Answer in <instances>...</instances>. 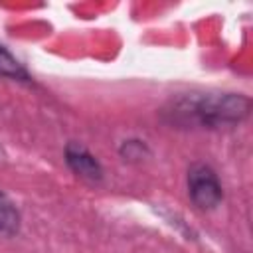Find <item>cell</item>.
I'll return each instance as SVG.
<instances>
[{"label":"cell","mask_w":253,"mask_h":253,"mask_svg":"<svg viewBox=\"0 0 253 253\" xmlns=\"http://www.w3.org/2000/svg\"><path fill=\"white\" fill-rule=\"evenodd\" d=\"M146 152V146L140 140H125L121 146V156L125 160H134V158H142V154Z\"/></svg>","instance_id":"cell-6"},{"label":"cell","mask_w":253,"mask_h":253,"mask_svg":"<svg viewBox=\"0 0 253 253\" xmlns=\"http://www.w3.org/2000/svg\"><path fill=\"white\" fill-rule=\"evenodd\" d=\"M65 162L79 178L87 182H101L103 178V168L99 160L79 142H69L65 146Z\"/></svg>","instance_id":"cell-3"},{"label":"cell","mask_w":253,"mask_h":253,"mask_svg":"<svg viewBox=\"0 0 253 253\" xmlns=\"http://www.w3.org/2000/svg\"><path fill=\"white\" fill-rule=\"evenodd\" d=\"M20 229V211L14 206V202L0 192V233L2 235H16Z\"/></svg>","instance_id":"cell-4"},{"label":"cell","mask_w":253,"mask_h":253,"mask_svg":"<svg viewBox=\"0 0 253 253\" xmlns=\"http://www.w3.org/2000/svg\"><path fill=\"white\" fill-rule=\"evenodd\" d=\"M251 99L241 93H206L200 97L184 99L176 105V115L202 126L233 125L249 115Z\"/></svg>","instance_id":"cell-1"},{"label":"cell","mask_w":253,"mask_h":253,"mask_svg":"<svg viewBox=\"0 0 253 253\" xmlns=\"http://www.w3.org/2000/svg\"><path fill=\"white\" fill-rule=\"evenodd\" d=\"M188 194L196 208L200 210H213L221 198V184L217 174L208 164H192L188 170Z\"/></svg>","instance_id":"cell-2"},{"label":"cell","mask_w":253,"mask_h":253,"mask_svg":"<svg viewBox=\"0 0 253 253\" xmlns=\"http://www.w3.org/2000/svg\"><path fill=\"white\" fill-rule=\"evenodd\" d=\"M0 75L2 77H12V79H28L26 69L22 63L0 45Z\"/></svg>","instance_id":"cell-5"}]
</instances>
